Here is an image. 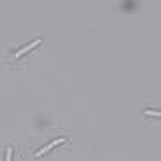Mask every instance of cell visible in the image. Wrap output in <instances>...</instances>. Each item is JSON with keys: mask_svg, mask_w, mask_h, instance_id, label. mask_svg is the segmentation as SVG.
Instances as JSON below:
<instances>
[{"mask_svg": "<svg viewBox=\"0 0 161 161\" xmlns=\"http://www.w3.org/2000/svg\"><path fill=\"white\" fill-rule=\"evenodd\" d=\"M63 142H65V138H56V140H54V142H51V144H49V145H46L44 149L37 151V153H35V156H42V154H46V153H47V151H51L53 147H56L58 144H63Z\"/></svg>", "mask_w": 161, "mask_h": 161, "instance_id": "6da1fadb", "label": "cell"}, {"mask_svg": "<svg viewBox=\"0 0 161 161\" xmlns=\"http://www.w3.org/2000/svg\"><path fill=\"white\" fill-rule=\"evenodd\" d=\"M39 44H40V39H37V40H33V42H30V44H28V46H25V47H23V49H19V51H18V53H16V58H19V56H23L25 53H28V51H30V49H33V47H35V46H39Z\"/></svg>", "mask_w": 161, "mask_h": 161, "instance_id": "7a4b0ae2", "label": "cell"}, {"mask_svg": "<svg viewBox=\"0 0 161 161\" xmlns=\"http://www.w3.org/2000/svg\"><path fill=\"white\" fill-rule=\"evenodd\" d=\"M145 114H147V116H154V117H159L161 116L159 112H156V110H145Z\"/></svg>", "mask_w": 161, "mask_h": 161, "instance_id": "3957f363", "label": "cell"}, {"mask_svg": "<svg viewBox=\"0 0 161 161\" xmlns=\"http://www.w3.org/2000/svg\"><path fill=\"white\" fill-rule=\"evenodd\" d=\"M11 156H12V149H7V158H5V161H11Z\"/></svg>", "mask_w": 161, "mask_h": 161, "instance_id": "277c9868", "label": "cell"}]
</instances>
